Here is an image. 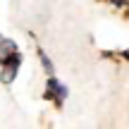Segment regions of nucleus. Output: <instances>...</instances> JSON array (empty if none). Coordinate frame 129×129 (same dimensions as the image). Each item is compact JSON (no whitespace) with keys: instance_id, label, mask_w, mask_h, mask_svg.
<instances>
[{"instance_id":"f257e3e1","label":"nucleus","mask_w":129,"mask_h":129,"mask_svg":"<svg viewBox=\"0 0 129 129\" xmlns=\"http://www.w3.org/2000/svg\"><path fill=\"white\" fill-rule=\"evenodd\" d=\"M46 96H48V98H53L55 103H60L62 98L67 96V88H64L62 84L57 81V79H50V81H48V88H46Z\"/></svg>"},{"instance_id":"f03ea898","label":"nucleus","mask_w":129,"mask_h":129,"mask_svg":"<svg viewBox=\"0 0 129 129\" xmlns=\"http://www.w3.org/2000/svg\"><path fill=\"white\" fill-rule=\"evenodd\" d=\"M112 5H117V7H120V5H124V0H110Z\"/></svg>"},{"instance_id":"7ed1b4c3","label":"nucleus","mask_w":129,"mask_h":129,"mask_svg":"<svg viewBox=\"0 0 129 129\" xmlns=\"http://www.w3.org/2000/svg\"><path fill=\"white\" fill-rule=\"evenodd\" d=\"M124 57H127V60H129V50H127V53H124Z\"/></svg>"}]
</instances>
